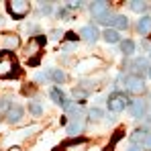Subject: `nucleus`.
Wrapping results in <instances>:
<instances>
[{
	"label": "nucleus",
	"mask_w": 151,
	"mask_h": 151,
	"mask_svg": "<svg viewBox=\"0 0 151 151\" xmlns=\"http://www.w3.org/2000/svg\"><path fill=\"white\" fill-rule=\"evenodd\" d=\"M106 151H110V147H108V149H106Z\"/></svg>",
	"instance_id": "35"
},
{
	"label": "nucleus",
	"mask_w": 151,
	"mask_h": 151,
	"mask_svg": "<svg viewBox=\"0 0 151 151\" xmlns=\"http://www.w3.org/2000/svg\"><path fill=\"white\" fill-rule=\"evenodd\" d=\"M147 112H149V119H147V121H151V100H149V104H147Z\"/></svg>",
	"instance_id": "30"
},
{
	"label": "nucleus",
	"mask_w": 151,
	"mask_h": 151,
	"mask_svg": "<svg viewBox=\"0 0 151 151\" xmlns=\"http://www.w3.org/2000/svg\"><path fill=\"white\" fill-rule=\"evenodd\" d=\"M49 76H51V80H53V82H57V84L65 82V74H63L61 70H51V72H49Z\"/></svg>",
	"instance_id": "22"
},
{
	"label": "nucleus",
	"mask_w": 151,
	"mask_h": 151,
	"mask_svg": "<svg viewBox=\"0 0 151 151\" xmlns=\"http://www.w3.org/2000/svg\"><path fill=\"white\" fill-rule=\"evenodd\" d=\"M90 10H92L94 19H96V21H100V19H104V17H108V2H104V0H98V2H92Z\"/></svg>",
	"instance_id": "10"
},
{
	"label": "nucleus",
	"mask_w": 151,
	"mask_h": 151,
	"mask_svg": "<svg viewBox=\"0 0 151 151\" xmlns=\"http://www.w3.org/2000/svg\"><path fill=\"white\" fill-rule=\"evenodd\" d=\"M129 6H131V10H135V12H145V10L149 8V4H147V2H141V0H131Z\"/></svg>",
	"instance_id": "19"
},
{
	"label": "nucleus",
	"mask_w": 151,
	"mask_h": 151,
	"mask_svg": "<svg viewBox=\"0 0 151 151\" xmlns=\"http://www.w3.org/2000/svg\"><path fill=\"white\" fill-rule=\"evenodd\" d=\"M100 25H110L114 31L116 29H129V19H127L125 14H114V17H104V19H100L98 21Z\"/></svg>",
	"instance_id": "7"
},
{
	"label": "nucleus",
	"mask_w": 151,
	"mask_h": 151,
	"mask_svg": "<svg viewBox=\"0 0 151 151\" xmlns=\"http://www.w3.org/2000/svg\"><path fill=\"white\" fill-rule=\"evenodd\" d=\"M127 68L131 70V76H139V78H143L145 72H149L151 61L147 59V57H137V59L129 61V65H127Z\"/></svg>",
	"instance_id": "4"
},
{
	"label": "nucleus",
	"mask_w": 151,
	"mask_h": 151,
	"mask_svg": "<svg viewBox=\"0 0 151 151\" xmlns=\"http://www.w3.org/2000/svg\"><path fill=\"white\" fill-rule=\"evenodd\" d=\"M106 104H108V110L116 114V112H123L127 106L131 104V100H129V96H127L125 92H112L108 96V102Z\"/></svg>",
	"instance_id": "2"
},
{
	"label": "nucleus",
	"mask_w": 151,
	"mask_h": 151,
	"mask_svg": "<svg viewBox=\"0 0 151 151\" xmlns=\"http://www.w3.org/2000/svg\"><path fill=\"white\" fill-rule=\"evenodd\" d=\"M88 116H90V121H100V119H104V112H102L100 108H90Z\"/></svg>",
	"instance_id": "23"
},
{
	"label": "nucleus",
	"mask_w": 151,
	"mask_h": 151,
	"mask_svg": "<svg viewBox=\"0 0 151 151\" xmlns=\"http://www.w3.org/2000/svg\"><path fill=\"white\" fill-rule=\"evenodd\" d=\"M80 37L92 43V41H96V39L100 37V31H98L94 25H86V27H82V29H80Z\"/></svg>",
	"instance_id": "12"
},
{
	"label": "nucleus",
	"mask_w": 151,
	"mask_h": 151,
	"mask_svg": "<svg viewBox=\"0 0 151 151\" xmlns=\"http://www.w3.org/2000/svg\"><path fill=\"white\" fill-rule=\"evenodd\" d=\"M127 151H139V147H135V145H131V147H129Z\"/></svg>",
	"instance_id": "31"
},
{
	"label": "nucleus",
	"mask_w": 151,
	"mask_h": 151,
	"mask_svg": "<svg viewBox=\"0 0 151 151\" xmlns=\"http://www.w3.org/2000/svg\"><path fill=\"white\" fill-rule=\"evenodd\" d=\"M21 45V39H19V35H10V33H6V35H2L0 37V47H2V51H14L17 47Z\"/></svg>",
	"instance_id": "8"
},
{
	"label": "nucleus",
	"mask_w": 151,
	"mask_h": 151,
	"mask_svg": "<svg viewBox=\"0 0 151 151\" xmlns=\"http://www.w3.org/2000/svg\"><path fill=\"white\" fill-rule=\"evenodd\" d=\"M129 114L133 119H143V114H147V102L143 100H131V104L127 106Z\"/></svg>",
	"instance_id": "9"
},
{
	"label": "nucleus",
	"mask_w": 151,
	"mask_h": 151,
	"mask_svg": "<svg viewBox=\"0 0 151 151\" xmlns=\"http://www.w3.org/2000/svg\"><path fill=\"white\" fill-rule=\"evenodd\" d=\"M23 114H25V110L14 104V106H10V108L6 110V121H8L10 125H14V123H19V121L23 119Z\"/></svg>",
	"instance_id": "14"
},
{
	"label": "nucleus",
	"mask_w": 151,
	"mask_h": 151,
	"mask_svg": "<svg viewBox=\"0 0 151 151\" xmlns=\"http://www.w3.org/2000/svg\"><path fill=\"white\" fill-rule=\"evenodd\" d=\"M147 74H149V78H151V68H149V72H147Z\"/></svg>",
	"instance_id": "34"
},
{
	"label": "nucleus",
	"mask_w": 151,
	"mask_h": 151,
	"mask_svg": "<svg viewBox=\"0 0 151 151\" xmlns=\"http://www.w3.org/2000/svg\"><path fill=\"white\" fill-rule=\"evenodd\" d=\"M121 51H123L125 55H133V53H135V43L129 41V39H127V41H121Z\"/></svg>",
	"instance_id": "21"
},
{
	"label": "nucleus",
	"mask_w": 151,
	"mask_h": 151,
	"mask_svg": "<svg viewBox=\"0 0 151 151\" xmlns=\"http://www.w3.org/2000/svg\"><path fill=\"white\" fill-rule=\"evenodd\" d=\"M82 4H84V2H68V8H70V10H76V8H80Z\"/></svg>",
	"instance_id": "27"
},
{
	"label": "nucleus",
	"mask_w": 151,
	"mask_h": 151,
	"mask_svg": "<svg viewBox=\"0 0 151 151\" xmlns=\"http://www.w3.org/2000/svg\"><path fill=\"white\" fill-rule=\"evenodd\" d=\"M19 65H17V59L8 53V51H2L0 53V78H12L19 72Z\"/></svg>",
	"instance_id": "1"
},
{
	"label": "nucleus",
	"mask_w": 151,
	"mask_h": 151,
	"mask_svg": "<svg viewBox=\"0 0 151 151\" xmlns=\"http://www.w3.org/2000/svg\"><path fill=\"white\" fill-rule=\"evenodd\" d=\"M65 39H70V41H76V39H78V35H76V33H72V31H70V33H68V35H65Z\"/></svg>",
	"instance_id": "28"
},
{
	"label": "nucleus",
	"mask_w": 151,
	"mask_h": 151,
	"mask_svg": "<svg viewBox=\"0 0 151 151\" xmlns=\"http://www.w3.org/2000/svg\"><path fill=\"white\" fill-rule=\"evenodd\" d=\"M8 151H21V149H19V147H10Z\"/></svg>",
	"instance_id": "32"
},
{
	"label": "nucleus",
	"mask_w": 151,
	"mask_h": 151,
	"mask_svg": "<svg viewBox=\"0 0 151 151\" xmlns=\"http://www.w3.org/2000/svg\"><path fill=\"white\" fill-rule=\"evenodd\" d=\"M49 96H51V100L55 102V104H63V100H65V96H63V92H61L59 88H51Z\"/></svg>",
	"instance_id": "20"
},
{
	"label": "nucleus",
	"mask_w": 151,
	"mask_h": 151,
	"mask_svg": "<svg viewBox=\"0 0 151 151\" xmlns=\"http://www.w3.org/2000/svg\"><path fill=\"white\" fill-rule=\"evenodd\" d=\"M125 86H127V92L131 94H141L145 90V80L139 78V76H125Z\"/></svg>",
	"instance_id": "5"
},
{
	"label": "nucleus",
	"mask_w": 151,
	"mask_h": 151,
	"mask_svg": "<svg viewBox=\"0 0 151 151\" xmlns=\"http://www.w3.org/2000/svg\"><path fill=\"white\" fill-rule=\"evenodd\" d=\"M29 2L27 0H10L8 2V12L12 14V19H23L29 12Z\"/></svg>",
	"instance_id": "6"
},
{
	"label": "nucleus",
	"mask_w": 151,
	"mask_h": 151,
	"mask_svg": "<svg viewBox=\"0 0 151 151\" xmlns=\"http://www.w3.org/2000/svg\"><path fill=\"white\" fill-rule=\"evenodd\" d=\"M6 106H8V102H6V100H0V108H6Z\"/></svg>",
	"instance_id": "29"
},
{
	"label": "nucleus",
	"mask_w": 151,
	"mask_h": 151,
	"mask_svg": "<svg viewBox=\"0 0 151 151\" xmlns=\"http://www.w3.org/2000/svg\"><path fill=\"white\" fill-rule=\"evenodd\" d=\"M39 10H41V14H49V12H51V4H49V2H41Z\"/></svg>",
	"instance_id": "25"
},
{
	"label": "nucleus",
	"mask_w": 151,
	"mask_h": 151,
	"mask_svg": "<svg viewBox=\"0 0 151 151\" xmlns=\"http://www.w3.org/2000/svg\"><path fill=\"white\" fill-rule=\"evenodd\" d=\"M102 37H104L106 43H121V35H119V31H114V29H106V31L102 33Z\"/></svg>",
	"instance_id": "16"
},
{
	"label": "nucleus",
	"mask_w": 151,
	"mask_h": 151,
	"mask_svg": "<svg viewBox=\"0 0 151 151\" xmlns=\"http://www.w3.org/2000/svg\"><path fill=\"white\" fill-rule=\"evenodd\" d=\"M43 45H45V37H41V35L29 39V45H27V59L31 61V65L37 63V55H39V51H41Z\"/></svg>",
	"instance_id": "3"
},
{
	"label": "nucleus",
	"mask_w": 151,
	"mask_h": 151,
	"mask_svg": "<svg viewBox=\"0 0 151 151\" xmlns=\"http://www.w3.org/2000/svg\"><path fill=\"white\" fill-rule=\"evenodd\" d=\"M84 131V121H72L68 123V133L70 135H80Z\"/></svg>",
	"instance_id": "18"
},
{
	"label": "nucleus",
	"mask_w": 151,
	"mask_h": 151,
	"mask_svg": "<svg viewBox=\"0 0 151 151\" xmlns=\"http://www.w3.org/2000/svg\"><path fill=\"white\" fill-rule=\"evenodd\" d=\"M137 31H139L143 37H147L151 33V17H141L139 23H137Z\"/></svg>",
	"instance_id": "15"
},
{
	"label": "nucleus",
	"mask_w": 151,
	"mask_h": 151,
	"mask_svg": "<svg viewBox=\"0 0 151 151\" xmlns=\"http://www.w3.org/2000/svg\"><path fill=\"white\" fill-rule=\"evenodd\" d=\"M143 147L151 149V135H149V133H147V135H145V139H143Z\"/></svg>",
	"instance_id": "26"
},
{
	"label": "nucleus",
	"mask_w": 151,
	"mask_h": 151,
	"mask_svg": "<svg viewBox=\"0 0 151 151\" xmlns=\"http://www.w3.org/2000/svg\"><path fill=\"white\" fill-rule=\"evenodd\" d=\"M29 110H31L35 116H39V114L43 112V108H41V104H39V102H31V104H29Z\"/></svg>",
	"instance_id": "24"
},
{
	"label": "nucleus",
	"mask_w": 151,
	"mask_h": 151,
	"mask_svg": "<svg viewBox=\"0 0 151 151\" xmlns=\"http://www.w3.org/2000/svg\"><path fill=\"white\" fill-rule=\"evenodd\" d=\"M84 149H88V141L86 139H78V141H70V143L59 145L55 151H84Z\"/></svg>",
	"instance_id": "11"
},
{
	"label": "nucleus",
	"mask_w": 151,
	"mask_h": 151,
	"mask_svg": "<svg viewBox=\"0 0 151 151\" xmlns=\"http://www.w3.org/2000/svg\"><path fill=\"white\" fill-rule=\"evenodd\" d=\"M143 135H147V131L145 129H137L133 135H131V145H135V147H139V145H143Z\"/></svg>",
	"instance_id": "17"
},
{
	"label": "nucleus",
	"mask_w": 151,
	"mask_h": 151,
	"mask_svg": "<svg viewBox=\"0 0 151 151\" xmlns=\"http://www.w3.org/2000/svg\"><path fill=\"white\" fill-rule=\"evenodd\" d=\"M2 25H4V19H2V17H0V27H2Z\"/></svg>",
	"instance_id": "33"
},
{
	"label": "nucleus",
	"mask_w": 151,
	"mask_h": 151,
	"mask_svg": "<svg viewBox=\"0 0 151 151\" xmlns=\"http://www.w3.org/2000/svg\"><path fill=\"white\" fill-rule=\"evenodd\" d=\"M96 65H100V59H98V57H86V59L78 61L76 72H90V70H94Z\"/></svg>",
	"instance_id": "13"
}]
</instances>
